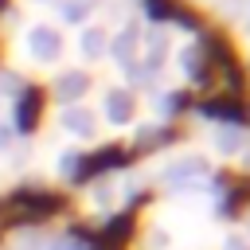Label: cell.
Here are the masks:
<instances>
[{
  "label": "cell",
  "mask_w": 250,
  "mask_h": 250,
  "mask_svg": "<svg viewBox=\"0 0 250 250\" xmlns=\"http://www.w3.org/2000/svg\"><path fill=\"white\" fill-rule=\"evenodd\" d=\"M66 129H74L78 137H86V133H90V121H86V113H82V109L66 113Z\"/></svg>",
  "instance_id": "6da1fadb"
},
{
  "label": "cell",
  "mask_w": 250,
  "mask_h": 250,
  "mask_svg": "<svg viewBox=\"0 0 250 250\" xmlns=\"http://www.w3.org/2000/svg\"><path fill=\"white\" fill-rule=\"evenodd\" d=\"M109 113H113V121H125L129 113H125V98L121 94H109Z\"/></svg>",
  "instance_id": "7a4b0ae2"
}]
</instances>
